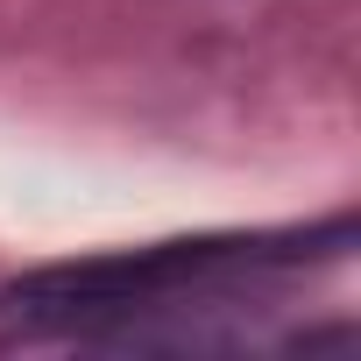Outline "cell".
Listing matches in <instances>:
<instances>
[{
	"mask_svg": "<svg viewBox=\"0 0 361 361\" xmlns=\"http://www.w3.org/2000/svg\"><path fill=\"white\" fill-rule=\"evenodd\" d=\"M354 248V220L276 227V234H199V241H149L92 262H57L0 283V347L43 340H121L149 312H177L185 298H220L255 276H290L312 262H340Z\"/></svg>",
	"mask_w": 361,
	"mask_h": 361,
	"instance_id": "6da1fadb",
	"label": "cell"
}]
</instances>
